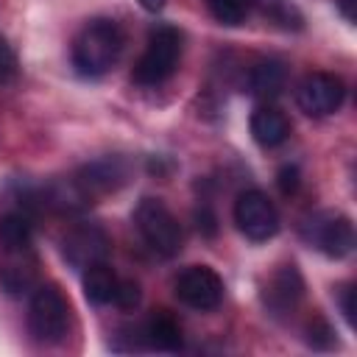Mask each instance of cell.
<instances>
[{"label":"cell","instance_id":"6da1fadb","mask_svg":"<svg viewBox=\"0 0 357 357\" xmlns=\"http://www.w3.org/2000/svg\"><path fill=\"white\" fill-rule=\"evenodd\" d=\"M126 33L123 28L109 17L89 20L73 39V67L84 78H100L106 75L123 56Z\"/></svg>","mask_w":357,"mask_h":357},{"label":"cell","instance_id":"7a4b0ae2","mask_svg":"<svg viewBox=\"0 0 357 357\" xmlns=\"http://www.w3.org/2000/svg\"><path fill=\"white\" fill-rule=\"evenodd\" d=\"M181 61V33L173 25H159L148 33V47L142 50L139 61L131 70L134 84L139 86H159L165 84Z\"/></svg>","mask_w":357,"mask_h":357},{"label":"cell","instance_id":"3957f363","mask_svg":"<svg viewBox=\"0 0 357 357\" xmlns=\"http://www.w3.org/2000/svg\"><path fill=\"white\" fill-rule=\"evenodd\" d=\"M134 229L139 231V237L145 240V245L170 259L181 251L184 243V231L176 220V215L159 201V198H142L134 209Z\"/></svg>","mask_w":357,"mask_h":357},{"label":"cell","instance_id":"277c9868","mask_svg":"<svg viewBox=\"0 0 357 357\" xmlns=\"http://www.w3.org/2000/svg\"><path fill=\"white\" fill-rule=\"evenodd\" d=\"M70 324V307L67 298L56 284H39L31 293L28 304V332L42 346H56L64 340Z\"/></svg>","mask_w":357,"mask_h":357},{"label":"cell","instance_id":"5b68a950","mask_svg":"<svg viewBox=\"0 0 357 357\" xmlns=\"http://www.w3.org/2000/svg\"><path fill=\"white\" fill-rule=\"evenodd\" d=\"M234 223L251 243H265L279 231V212L262 190H243L234 201Z\"/></svg>","mask_w":357,"mask_h":357},{"label":"cell","instance_id":"8992f818","mask_svg":"<svg viewBox=\"0 0 357 357\" xmlns=\"http://www.w3.org/2000/svg\"><path fill=\"white\" fill-rule=\"evenodd\" d=\"M301 234H304L307 243H312L321 254H326L332 259H343L354 248V226L340 212H318V215H312L301 226Z\"/></svg>","mask_w":357,"mask_h":357},{"label":"cell","instance_id":"52a82bcc","mask_svg":"<svg viewBox=\"0 0 357 357\" xmlns=\"http://www.w3.org/2000/svg\"><path fill=\"white\" fill-rule=\"evenodd\" d=\"M176 298L195 312H212L223 301V279L209 265H190L176 276Z\"/></svg>","mask_w":357,"mask_h":357},{"label":"cell","instance_id":"ba28073f","mask_svg":"<svg viewBox=\"0 0 357 357\" xmlns=\"http://www.w3.org/2000/svg\"><path fill=\"white\" fill-rule=\"evenodd\" d=\"M346 100V84L332 73H310L296 86V103L310 117H329Z\"/></svg>","mask_w":357,"mask_h":357},{"label":"cell","instance_id":"9c48e42d","mask_svg":"<svg viewBox=\"0 0 357 357\" xmlns=\"http://www.w3.org/2000/svg\"><path fill=\"white\" fill-rule=\"evenodd\" d=\"M61 254L75 271H86L89 265L106 262L112 254V237L100 223H78L61 240Z\"/></svg>","mask_w":357,"mask_h":357},{"label":"cell","instance_id":"30bf717a","mask_svg":"<svg viewBox=\"0 0 357 357\" xmlns=\"http://www.w3.org/2000/svg\"><path fill=\"white\" fill-rule=\"evenodd\" d=\"M304 298V276L293 262H284L273 271L262 290V304L273 318H287L296 312L298 301Z\"/></svg>","mask_w":357,"mask_h":357},{"label":"cell","instance_id":"8fae6325","mask_svg":"<svg viewBox=\"0 0 357 357\" xmlns=\"http://www.w3.org/2000/svg\"><path fill=\"white\" fill-rule=\"evenodd\" d=\"M126 176H128V167L120 156H106V159H98L86 167H81L78 178H75V187L81 190V195H100V192H112L117 187L126 184Z\"/></svg>","mask_w":357,"mask_h":357},{"label":"cell","instance_id":"7c38bea8","mask_svg":"<svg viewBox=\"0 0 357 357\" xmlns=\"http://www.w3.org/2000/svg\"><path fill=\"white\" fill-rule=\"evenodd\" d=\"M139 337H142V349H153V351H165V354H173L184 346L181 326L167 310H153L148 315V321L142 324Z\"/></svg>","mask_w":357,"mask_h":357},{"label":"cell","instance_id":"4fadbf2b","mask_svg":"<svg viewBox=\"0 0 357 357\" xmlns=\"http://www.w3.org/2000/svg\"><path fill=\"white\" fill-rule=\"evenodd\" d=\"M28 251L6 254L0 262V290L11 298H22L36 290V262L25 257Z\"/></svg>","mask_w":357,"mask_h":357},{"label":"cell","instance_id":"5bb4252c","mask_svg":"<svg viewBox=\"0 0 357 357\" xmlns=\"http://www.w3.org/2000/svg\"><path fill=\"white\" fill-rule=\"evenodd\" d=\"M248 128H251L254 142L262 145V148H279L290 137V120L276 106H259V109H254V114L248 120Z\"/></svg>","mask_w":357,"mask_h":357},{"label":"cell","instance_id":"9a60e30c","mask_svg":"<svg viewBox=\"0 0 357 357\" xmlns=\"http://www.w3.org/2000/svg\"><path fill=\"white\" fill-rule=\"evenodd\" d=\"M287 84V67L279 59H262L248 70V92L254 98L271 100L276 98Z\"/></svg>","mask_w":357,"mask_h":357},{"label":"cell","instance_id":"2e32d148","mask_svg":"<svg viewBox=\"0 0 357 357\" xmlns=\"http://www.w3.org/2000/svg\"><path fill=\"white\" fill-rule=\"evenodd\" d=\"M84 273V296H86V301L89 304H95V307H103V304H109L112 298H114V290H117V276H114V271L106 265V262H98V265H89L86 271H81Z\"/></svg>","mask_w":357,"mask_h":357},{"label":"cell","instance_id":"e0dca14e","mask_svg":"<svg viewBox=\"0 0 357 357\" xmlns=\"http://www.w3.org/2000/svg\"><path fill=\"white\" fill-rule=\"evenodd\" d=\"M31 220L22 212H6L0 218V248L6 254H17V251H28L31 248Z\"/></svg>","mask_w":357,"mask_h":357},{"label":"cell","instance_id":"ac0fdd59","mask_svg":"<svg viewBox=\"0 0 357 357\" xmlns=\"http://www.w3.org/2000/svg\"><path fill=\"white\" fill-rule=\"evenodd\" d=\"M254 8H259L265 17L279 22L282 28H301V14L290 0H251Z\"/></svg>","mask_w":357,"mask_h":357},{"label":"cell","instance_id":"d6986e66","mask_svg":"<svg viewBox=\"0 0 357 357\" xmlns=\"http://www.w3.org/2000/svg\"><path fill=\"white\" fill-rule=\"evenodd\" d=\"M206 6L212 17L223 25H240L251 11V0H206Z\"/></svg>","mask_w":357,"mask_h":357},{"label":"cell","instance_id":"ffe728a7","mask_svg":"<svg viewBox=\"0 0 357 357\" xmlns=\"http://www.w3.org/2000/svg\"><path fill=\"white\" fill-rule=\"evenodd\" d=\"M304 340H307V346H312L318 351H326V349H332L337 343L335 329L324 315H312V321L304 326Z\"/></svg>","mask_w":357,"mask_h":357},{"label":"cell","instance_id":"44dd1931","mask_svg":"<svg viewBox=\"0 0 357 357\" xmlns=\"http://www.w3.org/2000/svg\"><path fill=\"white\" fill-rule=\"evenodd\" d=\"M120 310H137L139 301H142V290L134 279H117V290H114V298H112Z\"/></svg>","mask_w":357,"mask_h":357},{"label":"cell","instance_id":"7402d4cb","mask_svg":"<svg viewBox=\"0 0 357 357\" xmlns=\"http://www.w3.org/2000/svg\"><path fill=\"white\" fill-rule=\"evenodd\" d=\"M20 75V61L14 47L0 36V81H14Z\"/></svg>","mask_w":357,"mask_h":357},{"label":"cell","instance_id":"603a6c76","mask_svg":"<svg viewBox=\"0 0 357 357\" xmlns=\"http://www.w3.org/2000/svg\"><path fill=\"white\" fill-rule=\"evenodd\" d=\"M298 184H301L298 167H296V165H282L279 173H276V187H279V192H282V195H293V192L298 190Z\"/></svg>","mask_w":357,"mask_h":357},{"label":"cell","instance_id":"cb8c5ba5","mask_svg":"<svg viewBox=\"0 0 357 357\" xmlns=\"http://www.w3.org/2000/svg\"><path fill=\"white\" fill-rule=\"evenodd\" d=\"M192 218H195V229H198L201 237H215L218 234V215L212 212V206L201 204Z\"/></svg>","mask_w":357,"mask_h":357},{"label":"cell","instance_id":"d4e9b609","mask_svg":"<svg viewBox=\"0 0 357 357\" xmlns=\"http://www.w3.org/2000/svg\"><path fill=\"white\" fill-rule=\"evenodd\" d=\"M337 304H340V312H343L346 324L354 326V284H343L337 290Z\"/></svg>","mask_w":357,"mask_h":357},{"label":"cell","instance_id":"484cf974","mask_svg":"<svg viewBox=\"0 0 357 357\" xmlns=\"http://www.w3.org/2000/svg\"><path fill=\"white\" fill-rule=\"evenodd\" d=\"M335 6H337L340 17H343L346 22H354V20H357V0H335Z\"/></svg>","mask_w":357,"mask_h":357},{"label":"cell","instance_id":"4316f807","mask_svg":"<svg viewBox=\"0 0 357 357\" xmlns=\"http://www.w3.org/2000/svg\"><path fill=\"white\" fill-rule=\"evenodd\" d=\"M165 3H167V0H139V6H142L145 11H151V14L162 11V8H165Z\"/></svg>","mask_w":357,"mask_h":357}]
</instances>
